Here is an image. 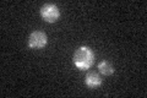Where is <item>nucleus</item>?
Wrapping results in <instances>:
<instances>
[{"mask_svg":"<svg viewBox=\"0 0 147 98\" xmlns=\"http://www.w3.org/2000/svg\"><path fill=\"white\" fill-rule=\"evenodd\" d=\"M74 64L79 70H88L94 63V54L88 47H80L74 53Z\"/></svg>","mask_w":147,"mask_h":98,"instance_id":"f257e3e1","label":"nucleus"},{"mask_svg":"<svg viewBox=\"0 0 147 98\" xmlns=\"http://www.w3.org/2000/svg\"><path fill=\"white\" fill-rule=\"evenodd\" d=\"M40 16L45 22L54 23L60 17V10L55 4H44L40 7Z\"/></svg>","mask_w":147,"mask_h":98,"instance_id":"f03ea898","label":"nucleus"},{"mask_svg":"<svg viewBox=\"0 0 147 98\" xmlns=\"http://www.w3.org/2000/svg\"><path fill=\"white\" fill-rule=\"evenodd\" d=\"M48 37L42 31H33L28 37V45L33 49H42L47 45Z\"/></svg>","mask_w":147,"mask_h":98,"instance_id":"7ed1b4c3","label":"nucleus"},{"mask_svg":"<svg viewBox=\"0 0 147 98\" xmlns=\"http://www.w3.org/2000/svg\"><path fill=\"white\" fill-rule=\"evenodd\" d=\"M85 83L91 88H97L102 85V78L97 72H88L85 77Z\"/></svg>","mask_w":147,"mask_h":98,"instance_id":"20e7f679","label":"nucleus"},{"mask_svg":"<svg viewBox=\"0 0 147 98\" xmlns=\"http://www.w3.org/2000/svg\"><path fill=\"white\" fill-rule=\"evenodd\" d=\"M98 70H99L100 74H103L105 76L112 75V74H114V71H115L114 66L109 62H107V60H103V62H100L98 64Z\"/></svg>","mask_w":147,"mask_h":98,"instance_id":"39448f33","label":"nucleus"}]
</instances>
